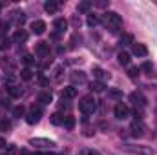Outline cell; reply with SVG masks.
I'll return each instance as SVG.
<instances>
[{
    "label": "cell",
    "instance_id": "obj_19",
    "mask_svg": "<svg viewBox=\"0 0 157 155\" xmlns=\"http://www.w3.org/2000/svg\"><path fill=\"white\" fill-rule=\"evenodd\" d=\"M39 100L42 102V104H49V102L53 100V95H51L49 91H44V93H40L39 95Z\"/></svg>",
    "mask_w": 157,
    "mask_h": 155
},
{
    "label": "cell",
    "instance_id": "obj_37",
    "mask_svg": "<svg viewBox=\"0 0 157 155\" xmlns=\"http://www.w3.org/2000/svg\"><path fill=\"white\" fill-rule=\"evenodd\" d=\"M133 117H135V120H141L143 119V110L141 108H135L133 110Z\"/></svg>",
    "mask_w": 157,
    "mask_h": 155
},
{
    "label": "cell",
    "instance_id": "obj_24",
    "mask_svg": "<svg viewBox=\"0 0 157 155\" xmlns=\"http://www.w3.org/2000/svg\"><path fill=\"white\" fill-rule=\"evenodd\" d=\"M141 70H143L148 77H154V66H152V62H144V64L141 66Z\"/></svg>",
    "mask_w": 157,
    "mask_h": 155
},
{
    "label": "cell",
    "instance_id": "obj_25",
    "mask_svg": "<svg viewBox=\"0 0 157 155\" xmlns=\"http://www.w3.org/2000/svg\"><path fill=\"white\" fill-rule=\"evenodd\" d=\"M93 75L97 78H110V75H108L102 68H93Z\"/></svg>",
    "mask_w": 157,
    "mask_h": 155
},
{
    "label": "cell",
    "instance_id": "obj_39",
    "mask_svg": "<svg viewBox=\"0 0 157 155\" xmlns=\"http://www.w3.org/2000/svg\"><path fill=\"white\" fill-rule=\"evenodd\" d=\"M6 146H7V144H6V139H4V137H0V150H4Z\"/></svg>",
    "mask_w": 157,
    "mask_h": 155
},
{
    "label": "cell",
    "instance_id": "obj_17",
    "mask_svg": "<svg viewBox=\"0 0 157 155\" xmlns=\"http://www.w3.org/2000/svg\"><path fill=\"white\" fill-rule=\"evenodd\" d=\"M90 89H91V91H95V93H101V91H104V82L95 80V82H91V84H90Z\"/></svg>",
    "mask_w": 157,
    "mask_h": 155
},
{
    "label": "cell",
    "instance_id": "obj_16",
    "mask_svg": "<svg viewBox=\"0 0 157 155\" xmlns=\"http://www.w3.org/2000/svg\"><path fill=\"white\" fill-rule=\"evenodd\" d=\"M73 99V97H77V88H73V86H70V88H64L62 89V99Z\"/></svg>",
    "mask_w": 157,
    "mask_h": 155
},
{
    "label": "cell",
    "instance_id": "obj_2",
    "mask_svg": "<svg viewBox=\"0 0 157 155\" xmlns=\"http://www.w3.org/2000/svg\"><path fill=\"white\" fill-rule=\"evenodd\" d=\"M104 22H106V26L110 28V31L113 33V31H117L119 28L122 26V18H121V15L115 13V11H108L106 15H104Z\"/></svg>",
    "mask_w": 157,
    "mask_h": 155
},
{
    "label": "cell",
    "instance_id": "obj_11",
    "mask_svg": "<svg viewBox=\"0 0 157 155\" xmlns=\"http://www.w3.org/2000/svg\"><path fill=\"white\" fill-rule=\"evenodd\" d=\"M31 31H33L35 35H42V33L46 31V22H44V20H35V22L31 24Z\"/></svg>",
    "mask_w": 157,
    "mask_h": 155
},
{
    "label": "cell",
    "instance_id": "obj_28",
    "mask_svg": "<svg viewBox=\"0 0 157 155\" xmlns=\"http://www.w3.org/2000/svg\"><path fill=\"white\" fill-rule=\"evenodd\" d=\"M139 71H141L139 68H135V66H132V68H128V77H130V78H133V80H135V78L139 77Z\"/></svg>",
    "mask_w": 157,
    "mask_h": 155
},
{
    "label": "cell",
    "instance_id": "obj_12",
    "mask_svg": "<svg viewBox=\"0 0 157 155\" xmlns=\"http://www.w3.org/2000/svg\"><path fill=\"white\" fill-rule=\"evenodd\" d=\"M70 78H71L73 84H84L86 82V73L84 71H71Z\"/></svg>",
    "mask_w": 157,
    "mask_h": 155
},
{
    "label": "cell",
    "instance_id": "obj_41",
    "mask_svg": "<svg viewBox=\"0 0 157 155\" xmlns=\"http://www.w3.org/2000/svg\"><path fill=\"white\" fill-rule=\"evenodd\" d=\"M97 6H99V7H106L108 4H106V2H97Z\"/></svg>",
    "mask_w": 157,
    "mask_h": 155
},
{
    "label": "cell",
    "instance_id": "obj_23",
    "mask_svg": "<svg viewBox=\"0 0 157 155\" xmlns=\"http://www.w3.org/2000/svg\"><path fill=\"white\" fill-rule=\"evenodd\" d=\"M11 15H13V20H15L17 24H24L26 17H24V13H22V11H13Z\"/></svg>",
    "mask_w": 157,
    "mask_h": 155
},
{
    "label": "cell",
    "instance_id": "obj_29",
    "mask_svg": "<svg viewBox=\"0 0 157 155\" xmlns=\"http://www.w3.org/2000/svg\"><path fill=\"white\" fill-rule=\"evenodd\" d=\"M0 130L2 131H9L11 130V122L7 119H0Z\"/></svg>",
    "mask_w": 157,
    "mask_h": 155
},
{
    "label": "cell",
    "instance_id": "obj_26",
    "mask_svg": "<svg viewBox=\"0 0 157 155\" xmlns=\"http://www.w3.org/2000/svg\"><path fill=\"white\" fill-rule=\"evenodd\" d=\"M49 120H51V124H57V126H59V124L64 122V117L60 115V113H53V115L49 117Z\"/></svg>",
    "mask_w": 157,
    "mask_h": 155
},
{
    "label": "cell",
    "instance_id": "obj_4",
    "mask_svg": "<svg viewBox=\"0 0 157 155\" xmlns=\"http://www.w3.org/2000/svg\"><path fill=\"white\" fill-rule=\"evenodd\" d=\"M113 113H115V117H117L119 120H124V119H128V117H130V110H128V106H126V104L119 102L117 106H115V110H113Z\"/></svg>",
    "mask_w": 157,
    "mask_h": 155
},
{
    "label": "cell",
    "instance_id": "obj_38",
    "mask_svg": "<svg viewBox=\"0 0 157 155\" xmlns=\"http://www.w3.org/2000/svg\"><path fill=\"white\" fill-rule=\"evenodd\" d=\"M84 155H101V153H99V152H95V150H86Z\"/></svg>",
    "mask_w": 157,
    "mask_h": 155
},
{
    "label": "cell",
    "instance_id": "obj_13",
    "mask_svg": "<svg viewBox=\"0 0 157 155\" xmlns=\"http://www.w3.org/2000/svg\"><path fill=\"white\" fill-rule=\"evenodd\" d=\"M59 7H60V2H55V0H48V2L44 4V9H46L49 15L57 13V11H59Z\"/></svg>",
    "mask_w": 157,
    "mask_h": 155
},
{
    "label": "cell",
    "instance_id": "obj_32",
    "mask_svg": "<svg viewBox=\"0 0 157 155\" xmlns=\"http://www.w3.org/2000/svg\"><path fill=\"white\" fill-rule=\"evenodd\" d=\"M97 24H99V18H97L95 15H88V26H90V28H95Z\"/></svg>",
    "mask_w": 157,
    "mask_h": 155
},
{
    "label": "cell",
    "instance_id": "obj_8",
    "mask_svg": "<svg viewBox=\"0 0 157 155\" xmlns=\"http://www.w3.org/2000/svg\"><path fill=\"white\" fill-rule=\"evenodd\" d=\"M132 53L133 55H137V57H146L148 55V47L144 46V44H132Z\"/></svg>",
    "mask_w": 157,
    "mask_h": 155
},
{
    "label": "cell",
    "instance_id": "obj_40",
    "mask_svg": "<svg viewBox=\"0 0 157 155\" xmlns=\"http://www.w3.org/2000/svg\"><path fill=\"white\" fill-rule=\"evenodd\" d=\"M39 80H40V84H42V86H48V80H46V78L42 77V75L39 77Z\"/></svg>",
    "mask_w": 157,
    "mask_h": 155
},
{
    "label": "cell",
    "instance_id": "obj_9",
    "mask_svg": "<svg viewBox=\"0 0 157 155\" xmlns=\"http://www.w3.org/2000/svg\"><path fill=\"white\" fill-rule=\"evenodd\" d=\"M26 120H28V124H37L40 120V110L39 108H31L29 113L26 115Z\"/></svg>",
    "mask_w": 157,
    "mask_h": 155
},
{
    "label": "cell",
    "instance_id": "obj_6",
    "mask_svg": "<svg viewBox=\"0 0 157 155\" xmlns=\"http://www.w3.org/2000/svg\"><path fill=\"white\" fill-rule=\"evenodd\" d=\"M29 144L31 146H37V148H53L55 146V142L49 141V139H31Z\"/></svg>",
    "mask_w": 157,
    "mask_h": 155
},
{
    "label": "cell",
    "instance_id": "obj_35",
    "mask_svg": "<svg viewBox=\"0 0 157 155\" xmlns=\"http://www.w3.org/2000/svg\"><path fill=\"white\" fill-rule=\"evenodd\" d=\"M24 112H26V110H24V106H17V108L13 110L15 117H18V119H20V117H24Z\"/></svg>",
    "mask_w": 157,
    "mask_h": 155
},
{
    "label": "cell",
    "instance_id": "obj_1",
    "mask_svg": "<svg viewBox=\"0 0 157 155\" xmlns=\"http://www.w3.org/2000/svg\"><path fill=\"white\" fill-rule=\"evenodd\" d=\"M78 110L84 113V115H91L95 110H97V100L93 99V95H86L80 99L78 102Z\"/></svg>",
    "mask_w": 157,
    "mask_h": 155
},
{
    "label": "cell",
    "instance_id": "obj_21",
    "mask_svg": "<svg viewBox=\"0 0 157 155\" xmlns=\"http://www.w3.org/2000/svg\"><path fill=\"white\" fill-rule=\"evenodd\" d=\"M117 59H119V64H122V66H128V64H130V55H128L126 51H121Z\"/></svg>",
    "mask_w": 157,
    "mask_h": 155
},
{
    "label": "cell",
    "instance_id": "obj_30",
    "mask_svg": "<svg viewBox=\"0 0 157 155\" xmlns=\"http://www.w3.org/2000/svg\"><path fill=\"white\" fill-rule=\"evenodd\" d=\"M108 97H112V99H122V91L121 89H108Z\"/></svg>",
    "mask_w": 157,
    "mask_h": 155
},
{
    "label": "cell",
    "instance_id": "obj_22",
    "mask_svg": "<svg viewBox=\"0 0 157 155\" xmlns=\"http://www.w3.org/2000/svg\"><path fill=\"white\" fill-rule=\"evenodd\" d=\"M121 44H122V46H132V44H133V35H132V33H124V35L121 37Z\"/></svg>",
    "mask_w": 157,
    "mask_h": 155
},
{
    "label": "cell",
    "instance_id": "obj_42",
    "mask_svg": "<svg viewBox=\"0 0 157 155\" xmlns=\"http://www.w3.org/2000/svg\"><path fill=\"white\" fill-rule=\"evenodd\" d=\"M28 155H44V153H28Z\"/></svg>",
    "mask_w": 157,
    "mask_h": 155
},
{
    "label": "cell",
    "instance_id": "obj_5",
    "mask_svg": "<svg viewBox=\"0 0 157 155\" xmlns=\"http://www.w3.org/2000/svg\"><path fill=\"white\" fill-rule=\"evenodd\" d=\"M130 100L135 104V108H141V110H143V108L146 106V99L143 97V93H137V91H133V93L130 95Z\"/></svg>",
    "mask_w": 157,
    "mask_h": 155
},
{
    "label": "cell",
    "instance_id": "obj_18",
    "mask_svg": "<svg viewBox=\"0 0 157 155\" xmlns=\"http://www.w3.org/2000/svg\"><path fill=\"white\" fill-rule=\"evenodd\" d=\"M64 128L66 130H73L75 128V117H71V115H68V117H64Z\"/></svg>",
    "mask_w": 157,
    "mask_h": 155
},
{
    "label": "cell",
    "instance_id": "obj_20",
    "mask_svg": "<svg viewBox=\"0 0 157 155\" xmlns=\"http://www.w3.org/2000/svg\"><path fill=\"white\" fill-rule=\"evenodd\" d=\"M91 6H93V4H91V2H88V0H84V2H80V4H78V13H88V11H90V9H91Z\"/></svg>",
    "mask_w": 157,
    "mask_h": 155
},
{
    "label": "cell",
    "instance_id": "obj_3",
    "mask_svg": "<svg viewBox=\"0 0 157 155\" xmlns=\"http://www.w3.org/2000/svg\"><path fill=\"white\" fill-rule=\"evenodd\" d=\"M124 152H128V153H133V155H152L154 153V150L152 148H148V146H132V144H124V146H121Z\"/></svg>",
    "mask_w": 157,
    "mask_h": 155
},
{
    "label": "cell",
    "instance_id": "obj_31",
    "mask_svg": "<svg viewBox=\"0 0 157 155\" xmlns=\"http://www.w3.org/2000/svg\"><path fill=\"white\" fill-rule=\"evenodd\" d=\"M20 77L24 78V80H31V78H33V73H31V70H29V68H26V70H22V71H20Z\"/></svg>",
    "mask_w": 157,
    "mask_h": 155
},
{
    "label": "cell",
    "instance_id": "obj_34",
    "mask_svg": "<svg viewBox=\"0 0 157 155\" xmlns=\"http://www.w3.org/2000/svg\"><path fill=\"white\" fill-rule=\"evenodd\" d=\"M62 71H64V68H62V66H57V68H55V80H57V82L62 78Z\"/></svg>",
    "mask_w": 157,
    "mask_h": 155
},
{
    "label": "cell",
    "instance_id": "obj_27",
    "mask_svg": "<svg viewBox=\"0 0 157 155\" xmlns=\"http://www.w3.org/2000/svg\"><path fill=\"white\" fill-rule=\"evenodd\" d=\"M7 91H9V95H11V97H20V93H22V89H20L18 86H9V88H7Z\"/></svg>",
    "mask_w": 157,
    "mask_h": 155
},
{
    "label": "cell",
    "instance_id": "obj_14",
    "mask_svg": "<svg viewBox=\"0 0 157 155\" xmlns=\"http://www.w3.org/2000/svg\"><path fill=\"white\" fill-rule=\"evenodd\" d=\"M11 40H13L15 44H18V42H26V40H28V33H26L24 29H17V31L13 33V39Z\"/></svg>",
    "mask_w": 157,
    "mask_h": 155
},
{
    "label": "cell",
    "instance_id": "obj_10",
    "mask_svg": "<svg viewBox=\"0 0 157 155\" xmlns=\"http://www.w3.org/2000/svg\"><path fill=\"white\" fill-rule=\"evenodd\" d=\"M35 53H37L39 57H48V55H49V44H48V42H39L37 47H35Z\"/></svg>",
    "mask_w": 157,
    "mask_h": 155
},
{
    "label": "cell",
    "instance_id": "obj_7",
    "mask_svg": "<svg viewBox=\"0 0 157 155\" xmlns=\"http://www.w3.org/2000/svg\"><path fill=\"white\" fill-rule=\"evenodd\" d=\"M130 133H132V137H143V135H144V126H143L139 120H135V122L130 126Z\"/></svg>",
    "mask_w": 157,
    "mask_h": 155
},
{
    "label": "cell",
    "instance_id": "obj_33",
    "mask_svg": "<svg viewBox=\"0 0 157 155\" xmlns=\"http://www.w3.org/2000/svg\"><path fill=\"white\" fill-rule=\"evenodd\" d=\"M9 46V39L6 35H0V49H6Z\"/></svg>",
    "mask_w": 157,
    "mask_h": 155
},
{
    "label": "cell",
    "instance_id": "obj_36",
    "mask_svg": "<svg viewBox=\"0 0 157 155\" xmlns=\"http://www.w3.org/2000/svg\"><path fill=\"white\" fill-rule=\"evenodd\" d=\"M24 64H26V66H31V64H35V59H33V55H26V57H24Z\"/></svg>",
    "mask_w": 157,
    "mask_h": 155
},
{
    "label": "cell",
    "instance_id": "obj_15",
    "mask_svg": "<svg viewBox=\"0 0 157 155\" xmlns=\"http://www.w3.org/2000/svg\"><path fill=\"white\" fill-rule=\"evenodd\" d=\"M66 28H68V20H66V18H57V20H55V29H57V33H64Z\"/></svg>",
    "mask_w": 157,
    "mask_h": 155
}]
</instances>
